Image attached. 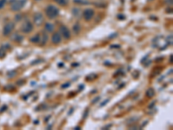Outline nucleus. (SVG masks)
<instances>
[{
    "instance_id": "obj_1",
    "label": "nucleus",
    "mask_w": 173,
    "mask_h": 130,
    "mask_svg": "<svg viewBox=\"0 0 173 130\" xmlns=\"http://www.w3.org/2000/svg\"><path fill=\"white\" fill-rule=\"evenodd\" d=\"M45 12H46V15L47 17L50 18V19H53L55 18H56L59 14V11L58 9L54 6V5H49L46 10H45Z\"/></svg>"
},
{
    "instance_id": "obj_2",
    "label": "nucleus",
    "mask_w": 173,
    "mask_h": 130,
    "mask_svg": "<svg viewBox=\"0 0 173 130\" xmlns=\"http://www.w3.org/2000/svg\"><path fill=\"white\" fill-rule=\"evenodd\" d=\"M27 0H12L11 1V9L13 11H20L26 4Z\"/></svg>"
},
{
    "instance_id": "obj_3",
    "label": "nucleus",
    "mask_w": 173,
    "mask_h": 130,
    "mask_svg": "<svg viewBox=\"0 0 173 130\" xmlns=\"http://www.w3.org/2000/svg\"><path fill=\"white\" fill-rule=\"evenodd\" d=\"M14 27H15V25H14L13 23H8V24H6L4 25V30H3V35L5 36V37L9 36L13 31Z\"/></svg>"
},
{
    "instance_id": "obj_4",
    "label": "nucleus",
    "mask_w": 173,
    "mask_h": 130,
    "mask_svg": "<svg viewBox=\"0 0 173 130\" xmlns=\"http://www.w3.org/2000/svg\"><path fill=\"white\" fill-rule=\"evenodd\" d=\"M33 19H34V23H35V25L37 26L42 25V24H43V21H44V18H43V14H42V13H40V12H36V13L34 15Z\"/></svg>"
},
{
    "instance_id": "obj_5",
    "label": "nucleus",
    "mask_w": 173,
    "mask_h": 130,
    "mask_svg": "<svg viewBox=\"0 0 173 130\" xmlns=\"http://www.w3.org/2000/svg\"><path fill=\"white\" fill-rule=\"evenodd\" d=\"M60 33L62 34V36L65 38V39H69L70 38V31L68 29V27L64 25H62L60 27Z\"/></svg>"
},
{
    "instance_id": "obj_6",
    "label": "nucleus",
    "mask_w": 173,
    "mask_h": 130,
    "mask_svg": "<svg viewBox=\"0 0 173 130\" xmlns=\"http://www.w3.org/2000/svg\"><path fill=\"white\" fill-rule=\"evenodd\" d=\"M33 30V25L29 21H26L22 25V31L25 33H29Z\"/></svg>"
},
{
    "instance_id": "obj_7",
    "label": "nucleus",
    "mask_w": 173,
    "mask_h": 130,
    "mask_svg": "<svg viewBox=\"0 0 173 130\" xmlns=\"http://www.w3.org/2000/svg\"><path fill=\"white\" fill-rule=\"evenodd\" d=\"M94 14H95L94 10H92V9H87V10H85L84 12H83V17H84V18H85L87 21H89V20H91L92 18L94 17Z\"/></svg>"
},
{
    "instance_id": "obj_8",
    "label": "nucleus",
    "mask_w": 173,
    "mask_h": 130,
    "mask_svg": "<svg viewBox=\"0 0 173 130\" xmlns=\"http://www.w3.org/2000/svg\"><path fill=\"white\" fill-rule=\"evenodd\" d=\"M51 41L54 44H58L62 42V37H61V34L59 32H55L53 35H52V38H51Z\"/></svg>"
},
{
    "instance_id": "obj_9",
    "label": "nucleus",
    "mask_w": 173,
    "mask_h": 130,
    "mask_svg": "<svg viewBox=\"0 0 173 130\" xmlns=\"http://www.w3.org/2000/svg\"><path fill=\"white\" fill-rule=\"evenodd\" d=\"M154 95H155L154 89L152 88H149L148 89H147V91H146V96L149 97V98H151V97L154 96Z\"/></svg>"
},
{
    "instance_id": "obj_10",
    "label": "nucleus",
    "mask_w": 173,
    "mask_h": 130,
    "mask_svg": "<svg viewBox=\"0 0 173 130\" xmlns=\"http://www.w3.org/2000/svg\"><path fill=\"white\" fill-rule=\"evenodd\" d=\"M40 41H41V39H40V36L39 35H36L35 37H33L30 38V42L31 43H34V44H37Z\"/></svg>"
},
{
    "instance_id": "obj_11",
    "label": "nucleus",
    "mask_w": 173,
    "mask_h": 130,
    "mask_svg": "<svg viewBox=\"0 0 173 130\" xmlns=\"http://www.w3.org/2000/svg\"><path fill=\"white\" fill-rule=\"evenodd\" d=\"M45 30L48 31V32H52L54 30V25L52 24H50V23H47L45 25Z\"/></svg>"
},
{
    "instance_id": "obj_12",
    "label": "nucleus",
    "mask_w": 173,
    "mask_h": 130,
    "mask_svg": "<svg viewBox=\"0 0 173 130\" xmlns=\"http://www.w3.org/2000/svg\"><path fill=\"white\" fill-rule=\"evenodd\" d=\"M55 2L57 3L58 4L62 5V6L67 5L69 4V0H55Z\"/></svg>"
},
{
    "instance_id": "obj_13",
    "label": "nucleus",
    "mask_w": 173,
    "mask_h": 130,
    "mask_svg": "<svg viewBox=\"0 0 173 130\" xmlns=\"http://www.w3.org/2000/svg\"><path fill=\"white\" fill-rule=\"evenodd\" d=\"M73 30H74V32L75 34H78L79 32H80V30H81V26L79 24H75L73 27Z\"/></svg>"
},
{
    "instance_id": "obj_14",
    "label": "nucleus",
    "mask_w": 173,
    "mask_h": 130,
    "mask_svg": "<svg viewBox=\"0 0 173 130\" xmlns=\"http://www.w3.org/2000/svg\"><path fill=\"white\" fill-rule=\"evenodd\" d=\"M74 3H77V4H80L81 5H85V4H88L89 2L87 1V0H74Z\"/></svg>"
},
{
    "instance_id": "obj_15",
    "label": "nucleus",
    "mask_w": 173,
    "mask_h": 130,
    "mask_svg": "<svg viewBox=\"0 0 173 130\" xmlns=\"http://www.w3.org/2000/svg\"><path fill=\"white\" fill-rule=\"evenodd\" d=\"M47 41H48V36H47L45 33H43V42H42V45L45 44L47 43Z\"/></svg>"
},
{
    "instance_id": "obj_16",
    "label": "nucleus",
    "mask_w": 173,
    "mask_h": 130,
    "mask_svg": "<svg viewBox=\"0 0 173 130\" xmlns=\"http://www.w3.org/2000/svg\"><path fill=\"white\" fill-rule=\"evenodd\" d=\"M72 11H73V13H74V15H80V11H79V9H77V8H74V9H73L72 10Z\"/></svg>"
},
{
    "instance_id": "obj_17",
    "label": "nucleus",
    "mask_w": 173,
    "mask_h": 130,
    "mask_svg": "<svg viewBox=\"0 0 173 130\" xmlns=\"http://www.w3.org/2000/svg\"><path fill=\"white\" fill-rule=\"evenodd\" d=\"M6 3V0H0V9H2Z\"/></svg>"
},
{
    "instance_id": "obj_18",
    "label": "nucleus",
    "mask_w": 173,
    "mask_h": 130,
    "mask_svg": "<svg viewBox=\"0 0 173 130\" xmlns=\"http://www.w3.org/2000/svg\"><path fill=\"white\" fill-rule=\"evenodd\" d=\"M69 86H70V83L69 82H67V83H64V84L62 85V89H66V88H68Z\"/></svg>"
},
{
    "instance_id": "obj_19",
    "label": "nucleus",
    "mask_w": 173,
    "mask_h": 130,
    "mask_svg": "<svg viewBox=\"0 0 173 130\" xmlns=\"http://www.w3.org/2000/svg\"><path fill=\"white\" fill-rule=\"evenodd\" d=\"M4 53H5V52L4 51V49L1 48V49H0V57H3V56H4Z\"/></svg>"
},
{
    "instance_id": "obj_20",
    "label": "nucleus",
    "mask_w": 173,
    "mask_h": 130,
    "mask_svg": "<svg viewBox=\"0 0 173 130\" xmlns=\"http://www.w3.org/2000/svg\"><path fill=\"white\" fill-rule=\"evenodd\" d=\"M99 99H100V97H99V96H98V97H96L95 100H93V101H92V103L95 104L97 102H98V101H99Z\"/></svg>"
},
{
    "instance_id": "obj_21",
    "label": "nucleus",
    "mask_w": 173,
    "mask_h": 130,
    "mask_svg": "<svg viewBox=\"0 0 173 130\" xmlns=\"http://www.w3.org/2000/svg\"><path fill=\"white\" fill-rule=\"evenodd\" d=\"M108 102H109V100L107 99V100H105L102 103H100V107H103V106H105L106 103H108Z\"/></svg>"
},
{
    "instance_id": "obj_22",
    "label": "nucleus",
    "mask_w": 173,
    "mask_h": 130,
    "mask_svg": "<svg viewBox=\"0 0 173 130\" xmlns=\"http://www.w3.org/2000/svg\"><path fill=\"white\" fill-rule=\"evenodd\" d=\"M20 18H21L20 16H16V20H17V21H19V20L21 19Z\"/></svg>"
},
{
    "instance_id": "obj_23",
    "label": "nucleus",
    "mask_w": 173,
    "mask_h": 130,
    "mask_svg": "<svg viewBox=\"0 0 173 130\" xmlns=\"http://www.w3.org/2000/svg\"><path fill=\"white\" fill-rule=\"evenodd\" d=\"M171 63H172V55H171Z\"/></svg>"
},
{
    "instance_id": "obj_24",
    "label": "nucleus",
    "mask_w": 173,
    "mask_h": 130,
    "mask_svg": "<svg viewBox=\"0 0 173 130\" xmlns=\"http://www.w3.org/2000/svg\"><path fill=\"white\" fill-rule=\"evenodd\" d=\"M75 130H78V129H81V128H79V127H76L75 129H74Z\"/></svg>"
},
{
    "instance_id": "obj_25",
    "label": "nucleus",
    "mask_w": 173,
    "mask_h": 130,
    "mask_svg": "<svg viewBox=\"0 0 173 130\" xmlns=\"http://www.w3.org/2000/svg\"><path fill=\"white\" fill-rule=\"evenodd\" d=\"M36 1H40V0H36Z\"/></svg>"
}]
</instances>
